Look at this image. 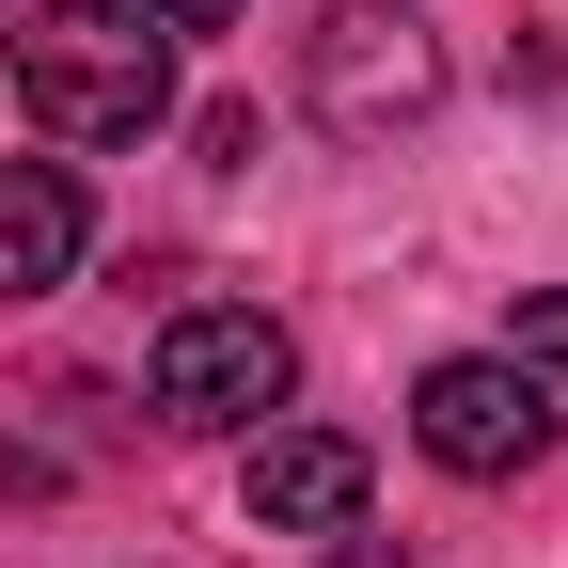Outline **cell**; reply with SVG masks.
<instances>
[{
  "label": "cell",
  "mask_w": 568,
  "mask_h": 568,
  "mask_svg": "<svg viewBox=\"0 0 568 568\" xmlns=\"http://www.w3.org/2000/svg\"><path fill=\"white\" fill-rule=\"evenodd\" d=\"M284 379H301V347H284V316H253V301H174L159 316V347H142V395H159V426H268L284 410Z\"/></svg>",
  "instance_id": "cell-3"
},
{
  "label": "cell",
  "mask_w": 568,
  "mask_h": 568,
  "mask_svg": "<svg viewBox=\"0 0 568 568\" xmlns=\"http://www.w3.org/2000/svg\"><path fill=\"white\" fill-rule=\"evenodd\" d=\"M80 237H95L80 174L63 159H0V301H48V284L80 268Z\"/></svg>",
  "instance_id": "cell-6"
},
{
  "label": "cell",
  "mask_w": 568,
  "mask_h": 568,
  "mask_svg": "<svg viewBox=\"0 0 568 568\" xmlns=\"http://www.w3.org/2000/svg\"><path fill=\"white\" fill-rule=\"evenodd\" d=\"M17 95L63 142H142L174 111V32L126 0H48V17H17Z\"/></svg>",
  "instance_id": "cell-1"
},
{
  "label": "cell",
  "mask_w": 568,
  "mask_h": 568,
  "mask_svg": "<svg viewBox=\"0 0 568 568\" xmlns=\"http://www.w3.org/2000/svg\"><path fill=\"white\" fill-rule=\"evenodd\" d=\"M506 364H568V284H521V316H506Z\"/></svg>",
  "instance_id": "cell-7"
},
{
  "label": "cell",
  "mask_w": 568,
  "mask_h": 568,
  "mask_svg": "<svg viewBox=\"0 0 568 568\" xmlns=\"http://www.w3.org/2000/svg\"><path fill=\"white\" fill-rule=\"evenodd\" d=\"M237 489H253L268 537H347L364 521V443H347V426H268Z\"/></svg>",
  "instance_id": "cell-5"
},
{
  "label": "cell",
  "mask_w": 568,
  "mask_h": 568,
  "mask_svg": "<svg viewBox=\"0 0 568 568\" xmlns=\"http://www.w3.org/2000/svg\"><path fill=\"white\" fill-rule=\"evenodd\" d=\"M126 17H159V32H222L237 0H126Z\"/></svg>",
  "instance_id": "cell-8"
},
{
  "label": "cell",
  "mask_w": 568,
  "mask_h": 568,
  "mask_svg": "<svg viewBox=\"0 0 568 568\" xmlns=\"http://www.w3.org/2000/svg\"><path fill=\"white\" fill-rule=\"evenodd\" d=\"M301 95H316L332 142H410L443 111V32H426L410 0H332L301 32Z\"/></svg>",
  "instance_id": "cell-2"
},
{
  "label": "cell",
  "mask_w": 568,
  "mask_h": 568,
  "mask_svg": "<svg viewBox=\"0 0 568 568\" xmlns=\"http://www.w3.org/2000/svg\"><path fill=\"white\" fill-rule=\"evenodd\" d=\"M410 443L443 474H537L552 458V395H537V364H426L410 379Z\"/></svg>",
  "instance_id": "cell-4"
}]
</instances>
